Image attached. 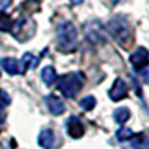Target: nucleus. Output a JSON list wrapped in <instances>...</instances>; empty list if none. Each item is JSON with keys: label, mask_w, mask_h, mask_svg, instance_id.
Returning a JSON list of instances; mask_svg holds the SVG:
<instances>
[{"label": "nucleus", "mask_w": 149, "mask_h": 149, "mask_svg": "<svg viewBox=\"0 0 149 149\" xmlns=\"http://www.w3.org/2000/svg\"><path fill=\"white\" fill-rule=\"evenodd\" d=\"M55 82H57V88L60 90L61 94H63L64 97H67V98H73L82 90L84 82H85V76H84L82 72L76 70V72L61 74L60 78L57 76Z\"/></svg>", "instance_id": "f257e3e1"}, {"label": "nucleus", "mask_w": 149, "mask_h": 149, "mask_svg": "<svg viewBox=\"0 0 149 149\" xmlns=\"http://www.w3.org/2000/svg\"><path fill=\"white\" fill-rule=\"evenodd\" d=\"M57 45L63 52L73 51L78 45V30L70 21H61L57 26Z\"/></svg>", "instance_id": "f03ea898"}, {"label": "nucleus", "mask_w": 149, "mask_h": 149, "mask_svg": "<svg viewBox=\"0 0 149 149\" xmlns=\"http://www.w3.org/2000/svg\"><path fill=\"white\" fill-rule=\"evenodd\" d=\"M106 31L121 45H125L133 39L131 26H130L128 19L122 15H116V17L112 18L106 26Z\"/></svg>", "instance_id": "7ed1b4c3"}, {"label": "nucleus", "mask_w": 149, "mask_h": 149, "mask_svg": "<svg viewBox=\"0 0 149 149\" xmlns=\"http://www.w3.org/2000/svg\"><path fill=\"white\" fill-rule=\"evenodd\" d=\"M130 63H131L134 72L140 73L143 69H146L149 66V51L143 46L136 48L130 55Z\"/></svg>", "instance_id": "20e7f679"}, {"label": "nucleus", "mask_w": 149, "mask_h": 149, "mask_svg": "<svg viewBox=\"0 0 149 149\" xmlns=\"http://www.w3.org/2000/svg\"><path fill=\"white\" fill-rule=\"evenodd\" d=\"M85 31H86V37L88 40H91L93 43H98L104 40V33H103V27L98 21H91L85 24Z\"/></svg>", "instance_id": "39448f33"}, {"label": "nucleus", "mask_w": 149, "mask_h": 149, "mask_svg": "<svg viewBox=\"0 0 149 149\" xmlns=\"http://www.w3.org/2000/svg\"><path fill=\"white\" fill-rule=\"evenodd\" d=\"M66 128H67V134L73 139H79L84 136L85 128H84V124L78 116H70L66 122Z\"/></svg>", "instance_id": "423d86ee"}, {"label": "nucleus", "mask_w": 149, "mask_h": 149, "mask_svg": "<svg viewBox=\"0 0 149 149\" xmlns=\"http://www.w3.org/2000/svg\"><path fill=\"white\" fill-rule=\"evenodd\" d=\"M45 103L48 106V110L51 112L52 115H63L66 112V106L64 102L61 100L60 97L54 95V94H49L45 97Z\"/></svg>", "instance_id": "0eeeda50"}, {"label": "nucleus", "mask_w": 149, "mask_h": 149, "mask_svg": "<svg viewBox=\"0 0 149 149\" xmlns=\"http://www.w3.org/2000/svg\"><path fill=\"white\" fill-rule=\"evenodd\" d=\"M127 93H128L127 84L124 82L122 79H116L115 84H113V86H112L110 91H109V97H110L113 102H118V100L125 98V97H127Z\"/></svg>", "instance_id": "6e6552de"}, {"label": "nucleus", "mask_w": 149, "mask_h": 149, "mask_svg": "<svg viewBox=\"0 0 149 149\" xmlns=\"http://www.w3.org/2000/svg\"><path fill=\"white\" fill-rule=\"evenodd\" d=\"M37 142L43 149H52L55 145V134L51 128H45L40 131L39 137H37Z\"/></svg>", "instance_id": "1a4fd4ad"}, {"label": "nucleus", "mask_w": 149, "mask_h": 149, "mask_svg": "<svg viewBox=\"0 0 149 149\" xmlns=\"http://www.w3.org/2000/svg\"><path fill=\"white\" fill-rule=\"evenodd\" d=\"M37 64H39V58L34 57L30 52H26V54L22 55L21 61H19V73L27 72L29 69H36Z\"/></svg>", "instance_id": "9d476101"}, {"label": "nucleus", "mask_w": 149, "mask_h": 149, "mask_svg": "<svg viewBox=\"0 0 149 149\" xmlns=\"http://www.w3.org/2000/svg\"><path fill=\"white\" fill-rule=\"evenodd\" d=\"M0 66H2L3 70L8 72L9 74H18L19 73V61H17L15 58L5 57V58L0 60Z\"/></svg>", "instance_id": "9b49d317"}, {"label": "nucleus", "mask_w": 149, "mask_h": 149, "mask_svg": "<svg viewBox=\"0 0 149 149\" xmlns=\"http://www.w3.org/2000/svg\"><path fill=\"white\" fill-rule=\"evenodd\" d=\"M40 78H42V81L46 85H52L57 81V72H55V69L52 66H46L40 72Z\"/></svg>", "instance_id": "f8f14e48"}, {"label": "nucleus", "mask_w": 149, "mask_h": 149, "mask_svg": "<svg viewBox=\"0 0 149 149\" xmlns=\"http://www.w3.org/2000/svg\"><path fill=\"white\" fill-rule=\"evenodd\" d=\"M130 109L128 107H118L115 112H113V119L116 124L119 125H124L128 119H130Z\"/></svg>", "instance_id": "ddd939ff"}, {"label": "nucleus", "mask_w": 149, "mask_h": 149, "mask_svg": "<svg viewBox=\"0 0 149 149\" xmlns=\"http://www.w3.org/2000/svg\"><path fill=\"white\" fill-rule=\"evenodd\" d=\"M133 136H134V133H133V130L128 128V127H122V128H119V130L116 131V139H118L119 142L131 140Z\"/></svg>", "instance_id": "4468645a"}, {"label": "nucleus", "mask_w": 149, "mask_h": 149, "mask_svg": "<svg viewBox=\"0 0 149 149\" xmlns=\"http://www.w3.org/2000/svg\"><path fill=\"white\" fill-rule=\"evenodd\" d=\"M149 140L146 139V136L143 134H139V136H136V139L133 140V146L136 149H148L149 148Z\"/></svg>", "instance_id": "2eb2a0df"}, {"label": "nucleus", "mask_w": 149, "mask_h": 149, "mask_svg": "<svg viewBox=\"0 0 149 149\" xmlns=\"http://www.w3.org/2000/svg\"><path fill=\"white\" fill-rule=\"evenodd\" d=\"M81 107H82V110H91L93 107H95V98L93 97V95H86V97H84L82 100H81Z\"/></svg>", "instance_id": "dca6fc26"}, {"label": "nucleus", "mask_w": 149, "mask_h": 149, "mask_svg": "<svg viewBox=\"0 0 149 149\" xmlns=\"http://www.w3.org/2000/svg\"><path fill=\"white\" fill-rule=\"evenodd\" d=\"M10 104V97H9V94L5 91V90H0V107H6V106H9Z\"/></svg>", "instance_id": "f3484780"}, {"label": "nucleus", "mask_w": 149, "mask_h": 149, "mask_svg": "<svg viewBox=\"0 0 149 149\" xmlns=\"http://www.w3.org/2000/svg\"><path fill=\"white\" fill-rule=\"evenodd\" d=\"M10 5V0H0V12H5Z\"/></svg>", "instance_id": "a211bd4d"}, {"label": "nucleus", "mask_w": 149, "mask_h": 149, "mask_svg": "<svg viewBox=\"0 0 149 149\" xmlns=\"http://www.w3.org/2000/svg\"><path fill=\"white\" fill-rule=\"evenodd\" d=\"M140 73H145V81L149 84V70H146V69H143Z\"/></svg>", "instance_id": "6ab92c4d"}, {"label": "nucleus", "mask_w": 149, "mask_h": 149, "mask_svg": "<svg viewBox=\"0 0 149 149\" xmlns=\"http://www.w3.org/2000/svg\"><path fill=\"white\" fill-rule=\"evenodd\" d=\"M70 2H72L73 5H81V3L84 2V0H70Z\"/></svg>", "instance_id": "aec40b11"}, {"label": "nucleus", "mask_w": 149, "mask_h": 149, "mask_svg": "<svg viewBox=\"0 0 149 149\" xmlns=\"http://www.w3.org/2000/svg\"><path fill=\"white\" fill-rule=\"evenodd\" d=\"M3 119H5V113H3V112H0V124H3Z\"/></svg>", "instance_id": "412c9836"}, {"label": "nucleus", "mask_w": 149, "mask_h": 149, "mask_svg": "<svg viewBox=\"0 0 149 149\" xmlns=\"http://www.w3.org/2000/svg\"><path fill=\"white\" fill-rule=\"evenodd\" d=\"M109 2H110L112 5H116V3H118V0H109Z\"/></svg>", "instance_id": "4be33fe9"}]
</instances>
